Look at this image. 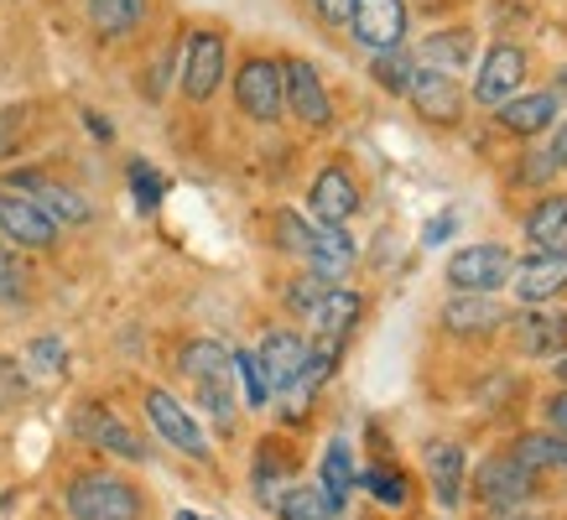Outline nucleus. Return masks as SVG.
<instances>
[{"label": "nucleus", "instance_id": "25", "mask_svg": "<svg viewBox=\"0 0 567 520\" xmlns=\"http://www.w3.org/2000/svg\"><path fill=\"white\" fill-rule=\"evenodd\" d=\"M526 235H532L542 250H567V193L563 198H542V204L526 214Z\"/></svg>", "mask_w": 567, "mask_h": 520}, {"label": "nucleus", "instance_id": "20", "mask_svg": "<svg viewBox=\"0 0 567 520\" xmlns=\"http://www.w3.org/2000/svg\"><path fill=\"white\" fill-rule=\"evenodd\" d=\"M32 198H37L42 208H48V219H52L58 229L89 225V219H94V208H89L84 193L63 188V183H48V177H37V183H32Z\"/></svg>", "mask_w": 567, "mask_h": 520}, {"label": "nucleus", "instance_id": "42", "mask_svg": "<svg viewBox=\"0 0 567 520\" xmlns=\"http://www.w3.org/2000/svg\"><path fill=\"white\" fill-rule=\"evenodd\" d=\"M547 422L557 427V433H567V391H563V396H551V401H547Z\"/></svg>", "mask_w": 567, "mask_h": 520}, {"label": "nucleus", "instance_id": "28", "mask_svg": "<svg viewBox=\"0 0 567 520\" xmlns=\"http://www.w3.org/2000/svg\"><path fill=\"white\" fill-rule=\"evenodd\" d=\"M281 520H333V505H328L323 489L312 485H287L281 489V500H276Z\"/></svg>", "mask_w": 567, "mask_h": 520}, {"label": "nucleus", "instance_id": "16", "mask_svg": "<svg viewBox=\"0 0 567 520\" xmlns=\"http://www.w3.org/2000/svg\"><path fill=\"white\" fill-rule=\"evenodd\" d=\"M516 349L526 360H557L567 349V312H520Z\"/></svg>", "mask_w": 567, "mask_h": 520}, {"label": "nucleus", "instance_id": "40", "mask_svg": "<svg viewBox=\"0 0 567 520\" xmlns=\"http://www.w3.org/2000/svg\"><path fill=\"white\" fill-rule=\"evenodd\" d=\"M21 287H27V277H21L17 256H11V240L0 235V297H11V302H17Z\"/></svg>", "mask_w": 567, "mask_h": 520}, {"label": "nucleus", "instance_id": "48", "mask_svg": "<svg viewBox=\"0 0 567 520\" xmlns=\"http://www.w3.org/2000/svg\"><path fill=\"white\" fill-rule=\"evenodd\" d=\"M557 360H563V364H557V375H563V381H567V354H557Z\"/></svg>", "mask_w": 567, "mask_h": 520}, {"label": "nucleus", "instance_id": "34", "mask_svg": "<svg viewBox=\"0 0 567 520\" xmlns=\"http://www.w3.org/2000/svg\"><path fill=\"white\" fill-rule=\"evenodd\" d=\"M276 235H281V250H292V256L308 260V250H312V225L308 219H297L292 208H281V214H276Z\"/></svg>", "mask_w": 567, "mask_h": 520}, {"label": "nucleus", "instance_id": "31", "mask_svg": "<svg viewBox=\"0 0 567 520\" xmlns=\"http://www.w3.org/2000/svg\"><path fill=\"white\" fill-rule=\"evenodd\" d=\"M511 458L526 464L532 474L536 468H567V443L563 437H520L516 448H511Z\"/></svg>", "mask_w": 567, "mask_h": 520}, {"label": "nucleus", "instance_id": "45", "mask_svg": "<svg viewBox=\"0 0 567 520\" xmlns=\"http://www.w3.org/2000/svg\"><path fill=\"white\" fill-rule=\"evenodd\" d=\"M84 125H89V131H94V136H100V141H110V136H115V131H110V121H100L94 110H84Z\"/></svg>", "mask_w": 567, "mask_h": 520}, {"label": "nucleus", "instance_id": "9", "mask_svg": "<svg viewBox=\"0 0 567 520\" xmlns=\"http://www.w3.org/2000/svg\"><path fill=\"white\" fill-rule=\"evenodd\" d=\"M224 84V37L219 32H193L188 52H183V94L193 104L214 100V89Z\"/></svg>", "mask_w": 567, "mask_h": 520}, {"label": "nucleus", "instance_id": "13", "mask_svg": "<svg viewBox=\"0 0 567 520\" xmlns=\"http://www.w3.org/2000/svg\"><path fill=\"white\" fill-rule=\"evenodd\" d=\"M536 489V474L526 464H516L511 453L505 458H489V464L480 468V500L489 505V510H516V505L532 500Z\"/></svg>", "mask_w": 567, "mask_h": 520}, {"label": "nucleus", "instance_id": "23", "mask_svg": "<svg viewBox=\"0 0 567 520\" xmlns=\"http://www.w3.org/2000/svg\"><path fill=\"white\" fill-rule=\"evenodd\" d=\"M427 474H432V489H437V500L453 510V505L464 500V448H453V443H437L427 453Z\"/></svg>", "mask_w": 567, "mask_h": 520}, {"label": "nucleus", "instance_id": "37", "mask_svg": "<svg viewBox=\"0 0 567 520\" xmlns=\"http://www.w3.org/2000/svg\"><path fill=\"white\" fill-rule=\"evenodd\" d=\"M235 375L245 381V401H250V406H266V401H271V385L260 375L256 354H235Z\"/></svg>", "mask_w": 567, "mask_h": 520}, {"label": "nucleus", "instance_id": "5", "mask_svg": "<svg viewBox=\"0 0 567 520\" xmlns=\"http://www.w3.org/2000/svg\"><path fill=\"white\" fill-rule=\"evenodd\" d=\"M281 104H287L308 131H323V125L333 121V100H328L323 79H318V69L302 63V58L281 63Z\"/></svg>", "mask_w": 567, "mask_h": 520}, {"label": "nucleus", "instance_id": "36", "mask_svg": "<svg viewBox=\"0 0 567 520\" xmlns=\"http://www.w3.org/2000/svg\"><path fill=\"white\" fill-rule=\"evenodd\" d=\"M333 287V277H323V271H308V277H297L292 287H287V308H297V312H312V302Z\"/></svg>", "mask_w": 567, "mask_h": 520}, {"label": "nucleus", "instance_id": "30", "mask_svg": "<svg viewBox=\"0 0 567 520\" xmlns=\"http://www.w3.org/2000/svg\"><path fill=\"white\" fill-rule=\"evenodd\" d=\"M412 52L406 48H385L375 52V63H370V73H375V84L385 89V94H406V84H412Z\"/></svg>", "mask_w": 567, "mask_h": 520}, {"label": "nucleus", "instance_id": "10", "mask_svg": "<svg viewBox=\"0 0 567 520\" xmlns=\"http://www.w3.org/2000/svg\"><path fill=\"white\" fill-rule=\"evenodd\" d=\"M146 416H152V427L167 437L177 453H188V458H208V437L198 433V422L188 416V406H177L173 401V391L152 385V391H146Z\"/></svg>", "mask_w": 567, "mask_h": 520}, {"label": "nucleus", "instance_id": "32", "mask_svg": "<svg viewBox=\"0 0 567 520\" xmlns=\"http://www.w3.org/2000/svg\"><path fill=\"white\" fill-rule=\"evenodd\" d=\"M360 485L370 489L380 505H406V474H401V468H364Z\"/></svg>", "mask_w": 567, "mask_h": 520}, {"label": "nucleus", "instance_id": "17", "mask_svg": "<svg viewBox=\"0 0 567 520\" xmlns=\"http://www.w3.org/2000/svg\"><path fill=\"white\" fill-rule=\"evenodd\" d=\"M360 312H364V302H360V292H349V287H328L318 302H312V333L318 339H349L354 333V323H360Z\"/></svg>", "mask_w": 567, "mask_h": 520}, {"label": "nucleus", "instance_id": "49", "mask_svg": "<svg viewBox=\"0 0 567 520\" xmlns=\"http://www.w3.org/2000/svg\"><path fill=\"white\" fill-rule=\"evenodd\" d=\"M177 520H204V516H188V510H183V516H177Z\"/></svg>", "mask_w": 567, "mask_h": 520}, {"label": "nucleus", "instance_id": "24", "mask_svg": "<svg viewBox=\"0 0 567 520\" xmlns=\"http://www.w3.org/2000/svg\"><path fill=\"white\" fill-rule=\"evenodd\" d=\"M89 21L100 37H131L146 21V0H89Z\"/></svg>", "mask_w": 567, "mask_h": 520}, {"label": "nucleus", "instance_id": "46", "mask_svg": "<svg viewBox=\"0 0 567 520\" xmlns=\"http://www.w3.org/2000/svg\"><path fill=\"white\" fill-rule=\"evenodd\" d=\"M489 520H536V516H526V510H520V505H516V510H495V516H489Z\"/></svg>", "mask_w": 567, "mask_h": 520}, {"label": "nucleus", "instance_id": "19", "mask_svg": "<svg viewBox=\"0 0 567 520\" xmlns=\"http://www.w3.org/2000/svg\"><path fill=\"white\" fill-rule=\"evenodd\" d=\"M443 323L447 333H489L495 323H505V308L495 302V292H464V297H453L443 308Z\"/></svg>", "mask_w": 567, "mask_h": 520}, {"label": "nucleus", "instance_id": "38", "mask_svg": "<svg viewBox=\"0 0 567 520\" xmlns=\"http://www.w3.org/2000/svg\"><path fill=\"white\" fill-rule=\"evenodd\" d=\"M27 360L37 364V375H63V364H69V349H63V339H37Z\"/></svg>", "mask_w": 567, "mask_h": 520}, {"label": "nucleus", "instance_id": "41", "mask_svg": "<svg viewBox=\"0 0 567 520\" xmlns=\"http://www.w3.org/2000/svg\"><path fill=\"white\" fill-rule=\"evenodd\" d=\"M312 11H318L328 27H344L349 11H354V0H312Z\"/></svg>", "mask_w": 567, "mask_h": 520}, {"label": "nucleus", "instance_id": "35", "mask_svg": "<svg viewBox=\"0 0 567 520\" xmlns=\"http://www.w3.org/2000/svg\"><path fill=\"white\" fill-rule=\"evenodd\" d=\"M198 406H204L219 427H229L235 416V396H229V381H198Z\"/></svg>", "mask_w": 567, "mask_h": 520}, {"label": "nucleus", "instance_id": "21", "mask_svg": "<svg viewBox=\"0 0 567 520\" xmlns=\"http://www.w3.org/2000/svg\"><path fill=\"white\" fill-rule=\"evenodd\" d=\"M177 364H183L188 381H229V375H235V354H229L219 339H193V344H183Z\"/></svg>", "mask_w": 567, "mask_h": 520}, {"label": "nucleus", "instance_id": "26", "mask_svg": "<svg viewBox=\"0 0 567 520\" xmlns=\"http://www.w3.org/2000/svg\"><path fill=\"white\" fill-rule=\"evenodd\" d=\"M318 489L328 495L333 510L349 500V489H354V458H349V443H328L323 468H318Z\"/></svg>", "mask_w": 567, "mask_h": 520}, {"label": "nucleus", "instance_id": "12", "mask_svg": "<svg viewBox=\"0 0 567 520\" xmlns=\"http://www.w3.org/2000/svg\"><path fill=\"white\" fill-rule=\"evenodd\" d=\"M520 79H526V52L511 48V42H495L484 52L480 79H474V100L480 104H505L511 94H520Z\"/></svg>", "mask_w": 567, "mask_h": 520}, {"label": "nucleus", "instance_id": "4", "mask_svg": "<svg viewBox=\"0 0 567 520\" xmlns=\"http://www.w3.org/2000/svg\"><path fill=\"white\" fill-rule=\"evenodd\" d=\"M235 100L256 125L281 121V63L276 58H250L240 73H235Z\"/></svg>", "mask_w": 567, "mask_h": 520}, {"label": "nucleus", "instance_id": "29", "mask_svg": "<svg viewBox=\"0 0 567 520\" xmlns=\"http://www.w3.org/2000/svg\"><path fill=\"white\" fill-rule=\"evenodd\" d=\"M292 479V464L287 453H276V443H260V458H256V500H281V489Z\"/></svg>", "mask_w": 567, "mask_h": 520}, {"label": "nucleus", "instance_id": "11", "mask_svg": "<svg viewBox=\"0 0 567 520\" xmlns=\"http://www.w3.org/2000/svg\"><path fill=\"white\" fill-rule=\"evenodd\" d=\"M406 100L416 104V115L432 125H453L458 110H464V94L453 84V73L443 69H412V84H406Z\"/></svg>", "mask_w": 567, "mask_h": 520}, {"label": "nucleus", "instance_id": "3", "mask_svg": "<svg viewBox=\"0 0 567 520\" xmlns=\"http://www.w3.org/2000/svg\"><path fill=\"white\" fill-rule=\"evenodd\" d=\"M511 266L516 256L505 245H464L447 260V281L458 292H499V287H511Z\"/></svg>", "mask_w": 567, "mask_h": 520}, {"label": "nucleus", "instance_id": "27", "mask_svg": "<svg viewBox=\"0 0 567 520\" xmlns=\"http://www.w3.org/2000/svg\"><path fill=\"white\" fill-rule=\"evenodd\" d=\"M468 52H474V42H468L464 27H453V32H432L427 42H422V58H427V69H443V73H458V69H464Z\"/></svg>", "mask_w": 567, "mask_h": 520}, {"label": "nucleus", "instance_id": "15", "mask_svg": "<svg viewBox=\"0 0 567 520\" xmlns=\"http://www.w3.org/2000/svg\"><path fill=\"white\" fill-rule=\"evenodd\" d=\"M312 219L318 225H349L354 219V208H360V188H354V177L344 167H323V173L312 177Z\"/></svg>", "mask_w": 567, "mask_h": 520}, {"label": "nucleus", "instance_id": "1", "mask_svg": "<svg viewBox=\"0 0 567 520\" xmlns=\"http://www.w3.org/2000/svg\"><path fill=\"white\" fill-rule=\"evenodd\" d=\"M69 516L73 520H136L141 495L115 474H79L69 485Z\"/></svg>", "mask_w": 567, "mask_h": 520}, {"label": "nucleus", "instance_id": "44", "mask_svg": "<svg viewBox=\"0 0 567 520\" xmlns=\"http://www.w3.org/2000/svg\"><path fill=\"white\" fill-rule=\"evenodd\" d=\"M551 162H557V167H567V121L563 125H557V136H551Z\"/></svg>", "mask_w": 567, "mask_h": 520}, {"label": "nucleus", "instance_id": "22", "mask_svg": "<svg viewBox=\"0 0 567 520\" xmlns=\"http://www.w3.org/2000/svg\"><path fill=\"white\" fill-rule=\"evenodd\" d=\"M312 271H323V277H339V271H349L354 266V240H349L344 225H318L312 229Z\"/></svg>", "mask_w": 567, "mask_h": 520}, {"label": "nucleus", "instance_id": "47", "mask_svg": "<svg viewBox=\"0 0 567 520\" xmlns=\"http://www.w3.org/2000/svg\"><path fill=\"white\" fill-rule=\"evenodd\" d=\"M551 94H567V69L557 73V89H551Z\"/></svg>", "mask_w": 567, "mask_h": 520}, {"label": "nucleus", "instance_id": "6", "mask_svg": "<svg viewBox=\"0 0 567 520\" xmlns=\"http://www.w3.org/2000/svg\"><path fill=\"white\" fill-rule=\"evenodd\" d=\"M349 37L370 52H385V48H401L406 42V6L401 0H354L349 11Z\"/></svg>", "mask_w": 567, "mask_h": 520}, {"label": "nucleus", "instance_id": "7", "mask_svg": "<svg viewBox=\"0 0 567 520\" xmlns=\"http://www.w3.org/2000/svg\"><path fill=\"white\" fill-rule=\"evenodd\" d=\"M256 364L266 385H271V396H292L297 385H302V364H308V339H297L292 329H276L260 339L256 349Z\"/></svg>", "mask_w": 567, "mask_h": 520}, {"label": "nucleus", "instance_id": "2", "mask_svg": "<svg viewBox=\"0 0 567 520\" xmlns=\"http://www.w3.org/2000/svg\"><path fill=\"white\" fill-rule=\"evenodd\" d=\"M0 235L21 250H52L58 245V225L48 219V208L21 188H0Z\"/></svg>", "mask_w": 567, "mask_h": 520}, {"label": "nucleus", "instance_id": "18", "mask_svg": "<svg viewBox=\"0 0 567 520\" xmlns=\"http://www.w3.org/2000/svg\"><path fill=\"white\" fill-rule=\"evenodd\" d=\"M499 125L505 131H516V136H542L557 125V94L542 89V94H511V100L499 104Z\"/></svg>", "mask_w": 567, "mask_h": 520}, {"label": "nucleus", "instance_id": "43", "mask_svg": "<svg viewBox=\"0 0 567 520\" xmlns=\"http://www.w3.org/2000/svg\"><path fill=\"white\" fill-rule=\"evenodd\" d=\"M447 235H453V214H443V219H432V225H427V235H422V240H427V245H443Z\"/></svg>", "mask_w": 567, "mask_h": 520}, {"label": "nucleus", "instance_id": "14", "mask_svg": "<svg viewBox=\"0 0 567 520\" xmlns=\"http://www.w3.org/2000/svg\"><path fill=\"white\" fill-rule=\"evenodd\" d=\"M73 433L84 437L89 448H104V453H115V458L146 464V448H141V437L131 433L125 422H115V416L104 412V406H79V416H73Z\"/></svg>", "mask_w": 567, "mask_h": 520}, {"label": "nucleus", "instance_id": "39", "mask_svg": "<svg viewBox=\"0 0 567 520\" xmlns=\"http://www.w3.org/2000/svg\"><path fill=\"white\" fill-rule=\"evenodd\" d=\"M21 396H27V370L17 360H0V412L17 406Z\"/></svg>", "mask_w": 567, "mask_h": 520}, {"label": "nucleus", "instance_id": "33", "mask_svg": "<svg viewBox=\"0 0 567 520\" xmlns=\"http://www.w3.org/2000/svg\"><path fill=\"white\" fill-rule=\"evenodd\" d=\"M131 188H136V204L152 214V208L162 204V193H167V177L156 173L152 162H131Z\"/></svg>", "mask_w": 567, "mask_h": 520}, {"label": "nucleus", "instance_id": "8", "mask_svg": "<svg viewBox=\"0 0 567 520\" xmlns=\"http://www.w3.org/2000/svg\"><path fill=\"white\" fill-rule=\"evenodd\" d=\"M511 287H516V297L532 302V308H542L547 297L567 292V250H542V245H536L532 256H520L516 266H511Z\"/></svg>", "mask_w": 567, "mask_h": 520}]
</instances>
